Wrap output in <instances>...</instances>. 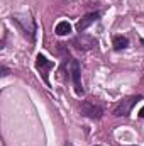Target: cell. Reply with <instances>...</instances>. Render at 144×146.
Wrapping results in <instances>:
<instances>
[{"label": "cell", "mask_w": 144, "mask_h": 146, "mask_svg": "<svg viewBox=\"0 0 144 146\" xmlns=\"http://www.w3.org/2000/svg\"><path fill=\"white\" fill-rule=\"evenodd\" d=\"M112 44H114V49L115 51H120V49H126L129 46V39L126 36H115L112 39Z\"/></svg>", "instance_id": "cell-9"}, {"label": "cell", "mask_w": 144, "mask_h": 146, "mask_svg": "<svg viewBox=\"0 0 144 146\" xmlns=\"http://www.w3.org/2000/svg\"><path fill=\"white\" fill-rule=\"evenodd\" d=\"M36 68H37V72L41 73V76H42L44 83H46V85H49L48 73H49V70H51V68H54V61H49L44 54H37V58H36Z\"/></svg>", "instance_id": "cell-4"}, {"label": "cell", "mask_w": 144, "mask_h": 146, "mask_svg": "<svg viewBox=\"0 0 144 146\" xmlns=\"http://www.w3.org/2000/svg\"><path fill=\"white\" fill-rule=\"evenodd\" d=\"M7 75H9V70L5 66H2V76H7Z\"/></svg>", "instance_id": "cell-10"}, {"label": "cell", "mask_w": 144, "mask_h": 146, "mask_svg": "<svg viewBox=\"0 0 144 146\" xmlns=\"http://www.w3.org/2000/svg\"><path fill=\"white\" fill-rule=\"evenodd\" d=\"M54 33H56L58 36H66V34H70V33H71V24H70V22H66V21H61V22H58V24H56Z\"/></svg>", "instance_id": "cell-8"}, {"label": "cell", "mask_w": 144, "mask_h": 146, "mask_svg": "<svg viewBox=\"0 0 144 146\" xmlns=\"http://www.w3.org/2000/svg\"><path fill=\"white\" fill-rule=\"evenodd\" d=\"M139 100H143V95H131V97H127V99L120 100V102L114 107L112 114H114L115 117H127V115L131 114L132 107H134Z\"/></svg>", "instance_id": "cell-2"}, {"label": "cell", "mask_w": 144, "mask_h": 146, "mask_svg": "<svg viewBox=\"0 0 144 146\" xmlns=\"http://www.w3.org/2000/svg\"><path fill=\"white\" fill-rule=\"evenodd\" d=\"M95 44H97L95 37L87 36V34H83V33L71 41V46H75L76 49H81V51H88V49H92Z\"/></svg>", "instance_id": "cell-6"}, {"label": "cell", "mask_w": 144, "mask_h": 146, "mask_svg": "<svg viewBox=\"0 0 144 146\" xmlns=\"http://www.w3.org/2000/svg\"><path fill=\"white\" fill-rule=\"evenodd\" d=\"M98 19H100V14H98V12H90V14H85V15L78 21V24H76V31L81 34L87 27H90V26H92L93 22H97Z\"/></svg>", "instance_id": "cell-7"}, {"label": "cell", "mask_w": 144, "mask_h": 146, "mask_svg": "<svg viewBox=\"0 0 144 146\" xmlns=\"http://www.w3.org/2000/svg\"><path fill=\"white\" fill-rule=\"evenodd\" d=\"M139 117H144V107L141 110H139Z\"/></svg>", "instance_id": "cell-11"}, {"label": "cell", "mask_w": 144, "mask_h": 146, "mask_svg": "<svg viewBox=\"0 0 144 146\" xmlns=\"http://www.w3.org/2000/svg\"><path fill=\"white\" fill-rule=\"evenodd\" d=\"M141 44L144 46V37H141Z\"/></svg>", "instance_id": "cell-12"}, {"label": "cell", "mask_w": 144, "mask_h": 146, "mask_svg": "<svg viewBox=\"0 0 144 146\" xmlns=\"http://www.w3.org/2000/svg\"><path fill=\"white\" fill-rule=\"evenodd\" d=\"M80 112H81V115H85L88 119H102V115H104V109L93 102H81Z\"/></svg>", "instance_id": "cell-3"}, {"label": "cell", "mask_w": 144, "mask_h": 146, "mask_svg": "<svg viewBox=\"0 0 144 146\" xmlns=\"http://www.w3.org/2000/svg\"><path fill=\"white\" fill-rule=\"evenodd\" d=\"M131 146H134V145H131Z\"/></svg>", "instance_id": "cell-13"}, {"label": "cell", "mask_w": 144, "mask_h": 146, "mask_svg": "<svg viewBox=\"0 0 144 146\" xmlns=\"http://www.w3.org/2000/svg\"><path fill=\"white\" fill-rule=\"evenodd\" d=\"M12 22L22 31L24 37H27L31 42L36 41V22L29 15H12Z\"/></svg>", "instance_id": "cell-1"}, {"label": "cell", "mask_w": 144, "mask_h": 146, "mask_svg": "<svg viewBox=\"0 0 144 146\" xmlns=\"http://www.w3.org/2000/svg\"><path fill=\"white\" fill-rule=\"evenodd\" d=\"M71 80H73V87L76 95H83V87H81V68H80V61L78 60H71Z\"/></svg>", "instance_id": "cell-5"}]
</instances>
